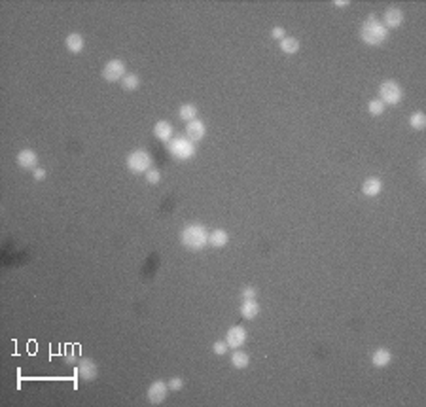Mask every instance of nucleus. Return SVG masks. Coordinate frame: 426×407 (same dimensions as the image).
<instances>
[{
  "mask_svg": "<svg viewBox=\"0 0 426 407\" xmlns=\"http://www.w3.org/2000/svg\"><path fill=\"white\" fill-rule=\"evenodd\" d=\"M78 375L82 381H93L99 375V368L91 358H82L78 362Z\"/></svg>",
  "mask_w": 426,
  "mask_h": 407,
  "instance_id": "nucleus-8",
  "label": "nucleus"
},
{
  "mask_svg": "<svg viewBox=\"0 0 426 407\" xmlns=\"http://www.w3.org/2000/svg\"><path fill=\"white\" fill-rule=\"evenodd\" d=\"M240 298H242V299H256V288H252V286L242 288V292H240Z\"/></svg>",
  "mask_w": 426,
  "mask_h": 407,
  "instance_id": "nucleus-28",
  "label": "nucleus"
},
{
  "mask_svg": "<svg viewBox=\"0 0 426 407\" xmlns=\"http://www.w3.org/2000/svg\"><path fill=\"white\" fill-rule=\"evenodd\" d=\"M248 362H250V358H248L247 353H240V351H235L231 356V364L233 368L237 369H245L248 366Z\"/></svg>",
  "mask_w": 426,
  "mask_h": 407,
  "instance_id": "nucleus-22",
  "label": "nucleus"
},
{
  "mask_svg": "<svg viewBox=\"0 0 426 407\" xmlns=\"http://www.w3.org/2000/svg\"><path fill=\"white\" fill-rule=\"evenodd\" d=\"M379 97H381L379 101L383 104H398V102L402 101L403 91L398 82H394V80H385L379 87Z\"/></svg>",
  "mask_w": 426,
  "mask_h": 407,
  "instance_id": "nucleus-5",
  "label": "nucleus"
},
{
  "mask_svg": "<svg viewBox=\"0 0 426 407\" xmlns=\"http://www.w3.org/2000/svg\"><path fill=\"white\" fill-rule=\"evenodd\" d=\"M333 6H339V8H343V6H349V0H335V2H333Z\"/></svg>",
  "mask_w": 426,
  "mask_h": 407,
  "instance_id": "nucleus-31",
  "label": "nucleus"
},
{
  "mask_svg": "<svg viewBox=\"0 0 426 407\" xmlns=\"http://www.w3.org/2000/svg\"><path fill=\"white\" fill-rule=\"evenodd\" d=\"M36 163H38V156L34 150H21L17 154V165L23 167V169H36Z\"/></svg>",
  "mask_w": 426,
  "mask_h": 407,
  "instance_id": "nucleus-12",
  "label": "nucleus"
},
{
  "mask_svg": "<svg viewBox=\"0 0 426 407\" xmlns=\"http://www.w3.org/2000/svg\"><path fill=\"white\" fill-rule=\"evenodd\" d=\"M178 116L186 121H194V119H197V106L195 104H182L178 110Z\"/></svg>",
  "mask_w": 426,
  "mask_h": 407,
  "instance_id": "nucleus-20",
  "label": "nucleus"
},
{
  "mask_svg": "<svg viewBox=\"0 0 426 407\" xmlns=\"http://www.w3.org/2000/svg\"><path fill=\"white\" fill-rule=\"evenodd\" d=\"M65 46H67V49H69L70 53H80L84 49V36L78 34V32H72L65 40Z\"/></svg>",
  "mask_w": 426,
  "mask_h": 407,
  "instance_id": "nucleus-16",
  "label": "nucleus"
},
{
  "mask_svg": "<svg viewBox=\"0 0 426 407\" xmlns=\"http://www.w3.org/2000/svg\"><path fill=\"white\" fill-rule=\"evenodd\" d=\"M390 360H392V354L387 349H377L372 356V362L375 368H385V366L390 364Z\"/></svg>",
  "mask_w": 426,
  "mask_h": 407,
  "instance_id": "nucleus-18",
  "label": "nucleus"
},
{
  "mask_svg": "<svg viewBox=\"0 0 426 407\" xmlns=\"http://www.w3.org/2000/svg\"><path fill=\"white\" fill-rule=\"evenodd\" d=\"M167 150L169 154L174 159H180V161H186V159H192L195 156V144L192 141H188L184 137H178V139H172V141L167 144Z\"/></svg>",
  "mask_w": 426,
  "mask_h": 407,
  "instance_id": "nucleus-3",
  "label": "nucleus"
},
{
  "mask_svg": "<svg viewBox=\"0 0 426 407\" xmlns=\"http://www.w3.org/2000/svg\"><path fill=\"white\" fill-rule=\"evenodd\" d=\"M207 133V127L203 123L201 119H194V121H188L186 125V139L192 142H199L203 141V137Z\"/></svg>",
  "mask_w": 426,
  "mask_h": 407,
  "instance_id": "nucleus-10",
  "label": "nucleus"
},
{
  "mask_svg": "<svg viewBox=\"0 0 426 407\" xmlns=\"http://www.w3.org/2000/svg\"><path fill=\"white\" fill-rule=\"evenodd\" d=\"M368 110H370L372 116H381V114L385 112V104H383L379 99H373V101L368 104Z\"/></svg>",
  "mask_w": 426,
  "mask_h": 407,
  "instance_id": "nucleus-24",
  "label": "nucleus"
},
{
  "mask_svg": "<svg viewBox=\"0 0 426 407\" xmlns=\"http://www.w3.org/2000/svg\"><path fill=\"white\" fill-rule=\"evenodd\" d=\"M169 390H172V392H178V390H182V386H184V381L180 379V377H172L169 383Z\"/></svg>",
  "mask_w": 426,
  "mask_h": 407,
  "instance_id": "nucleus-26",
  "label": "nucleus"
},
{
  "mask_svg": "<svg viewBox=\"0 0 426 407\" xmlns=\"http://www.w3.org/2000/svg\"><path fill=\"white\" fill-rule=\"evenodd\" d=\"M383 191V180L381 178H368V180L362 184V193L366 197H377Z\"/></svg>",
  "mask_w": 426,
  "mask_h": 407,
  "instance_id": "nucleus-15",
  "label": "nucleus"
},
{
  "mask_svg": "<svg viewBox=\"0 0 426 407\" xmlns=\"http://www.w3.org/2000/svg\"><path fill=\"white\" fill-rule=\"evenodd\" d=\"M152 167V156L148 154L146 150H135L127 156V169L135 174H142L148 172Z\"/></svg>",
  "mask_w": 426,
  "mask_h": 407,
  "instance_id": "nucleus-4",
  "label": "nucleus"
},
{
  "mask_svg": "<svg viewBox=\"0 0 426 407\" xmlns=\"http://www.w3.org/2000/svg\"><path fill=\"white\" fill-rule=\"evenodd\" d=\"M247 337H248L247 329L240 328V326H233V328H229L227 335H225V343L229 345L231 349H239V347L245 345Z\"/></svg>",
  "mask_w": 426,
  "mask_h": 407,
  "instance_id": "nucleus-9",
  "label": "nucleus"
},
{
  "mask_svg": "<svg viewBox=\"0 0 426 407\" xmlns=\"http://www.w3.org/2000/svg\"><path fill=\"white\" fill-rule=\"evenodd\" d=\"M227 241H229V235L224 229H214L212 233H209V244L214 248H224Z\"/></svg>",
  "mask_w": 426,
  "mask_h": 407,
  "instance_id": "nucleus-17",
  "label": "nucleus"
},
{
  "mask_svg": "<svg viewBox=\"0 0 426 407\" xmlns=\"http://www.w3.org/2000/svg\"><path fill=\"white\" fill-rule=\"evenodd\" d=\"M154 134L155 139H159L161 142H170L172 141V125L169 121L161 119V121H157L154 125Z\"/></svg>",
  "mask_w": 426,
  "mask_h": 407,
  "instance_id": "nucleus-13",
  "label": "nucleus"
},
{
  "mask_svg": "<svg viewBox=\"0 0 426 407\" xmlns=\"http://www.w3.org/2000/svg\"><path fill=\"white\" fill-rule=\"evenodd\" d=\"M403 23V14L400 8H388L387 12H385V16H383V25H385V29H398L400 25Z\"/></svg>",
  "mask_w": 426,
  "mask_h": 407,
  "instance_id": "nucleus-11",
  "label": "nucleus"
},
{
  "mask_svg": "<svg viewBox=\"0 0 426 407\" xmlns=\"http://www.w3.org/2000/svg\"><path fill=\"white\" fill-rule=\"evenodd\" d=\"M212 351H214V354H218V356H224V354L229 351V345L225 343V341H216L214 347H212Z\"/></svg>",
  "mask_w": 426,
  "mask_h": 407,
  "instance_id": "nucleus-25",
  "label": "nucleus"
},
{
  "mask_svg": "<svg viewBox=\"0 0 426 407\" xmlns=\"http://www.w3.org/2000/svg\"><path fill=\"white\" fill-rule=\"evenodd\" d=\"M297 49H299V42H297V38H294V36H286V38L280 40V51L286 55H294L297 53Z\"/></svg>",
  "mask_w": 426,
  "mask_h": 407,
  "instance_id": "nucleus-19",
  "label": "nucleus"
},
{
  "mask_svg": "<svg viewBox=\"0 0 426 407\" xmlns=\"http://www.w3.org/2000/svg\"><path fill=\"white\" fill-rule=\"evenodd\" d=\"M271 36L275 40H282V38H286V32H284L282 27H275V29L271 31Z\"/></svg>",
  "mask_w": 426,
  "mask_h": 407,
  "instance_id": "nucleus-29",
  "label": "nucleus"
},
{
  "mask_svg": "<svg viewBox=\"0 0 426 407\" xmlns=\"http://www.w3.org/2000/svg\"><path fill=\"white\" fill-rule=\"evenodd\" d=\"M167 394H169V384L163 383V381H155L148 388V401L154 403V405H159V403L165 401Z\"/></svg>",
  "mask_w": 426,
  "mask_h": 407,
  "instance_id": "nucleus-7",
  "label": "nucleus"
},
{
  "mask_svg": "<svg viewBox=\"0 0 426 407\" xmlns=\"http://www.w3.org/2000/svg\"><path fill=\"white\" fill-rule=\"evenodd\" d=\"M102 78L106 82H119L125 78V63L121 59H112L102 69Z\"/></svg>",
  "mask_w": 426,
  "mask_h": 407,
  "instance_id": "nucleus-6",
  "label": "nucleus"
},
{
  "mask_svg": "<svg viewBox=\"0 0 426 407\" xmlns=\"http://www.w3.org/2000/svg\"><path fill=\"white\" fill-rule=\"evenodd\" d=\"M409 125H411V129H415V131H422L426 127V116L422 112H415V114L409 118Z\"/></svg>",
  "mask_w": 426,
  "mask_h": 407,
  "instance_id": "nucleus-23",
  "label": "nucleus"
},
{
  "mask_svg": "<svg viewBox=\"0 0 426 407\" xmlns=\"http://www.w3.org/2000/svg\"><path fill=\"white\" fill-rule=\"evenodd\" d=\"M240 314L247 320H254L256 316L260 314V303L256 299H242V303H240Z\"/></svg>",
  "mask_w": 426,
  "mask_h": 407,
  "instance_id": "nucleus-14",
  "label": "nucleus"
},
{
  "mask_svg": "<svg viewBox=\"0 0 426 407\" xmlns=\"http://www.w3.org/2000/svg\"><path fill=\"white\" fill-rule=\"evenodd\" d=\"M121 87L125 91H135L140 87V78L137 74H125V78L121 80Z\"/></svg>",
  "mask_w": 426,
  "mask_h": 407,
  "instance_id": "nucleus-21",
  "label": "nucleus"
},
{
  "mask_svg": "<svg viewBox=\"0 0 426 407\" xmlns=\"http://www.w3.org/2000/svg\"><path fill=\"white\" fill-rule=\"evenodd\" d=\"M32 176H34L36 180H44V178H46V171H44V169H38V167H36V169L32 171Z\"/></svg>",
  "mask_w": 426,
  "mask_h": 407,
  "instance_id": "nucleus-30",
  "label": "nucleus"
},
{
  "mask_svg": "<svg viewBox=\"0 0 426 407\" xmlns=\"http://www.w3.org/2000/svg\"><path fill=\"white\" fill-rule=\"evenodd\" d=\"M146 180L150 182V184H157V182L161 180V174H159V171H155V169H150V171L146 172Z\"/></svg>",
  "mask_w": 426,
  "mask_h": 407,
  "instance_id": "nucleus-27",
  "label": "nucleus"
},
{
  "mask_svg": "<svg viewBox=\"0 0 426 407\" xmlns=\"http://www.w3.org/2000/svg\"><path fill=\"white\" fill-rule=\"evenodd\" d=\"M360 36H362V40H364L368 46H381L388 38V31L385 29V25L377 19V16L372 14V16L368 17V21L362 25Z\"/></svg>",
  "mask_w": 426,
  "mask_h": 407,
  "instance_id": "nucleus-2",
  "label": "nucleus"
},
{
  "mask_svg": "<svg viewBox=\"0 0 426 407\" xmlns=\"http://www.w3.org/2000/svg\"><path fill=\"white\" fill-rule=\"evenodd\" d=\"M180 243L188 250H203L209 244V231L201 224H192L180 233Z\"/></svg>",
  "mask_w": 426,
  "mask_h": 407,
  "instance_id": "nucleus-1",
  "label": "nucleus"
}]
</instances>
